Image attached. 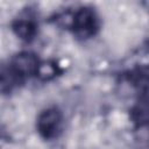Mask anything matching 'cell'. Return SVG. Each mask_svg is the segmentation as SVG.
I'll list each match as a JSON object with an SVG mask.
<instances>
[{
    "mask_svg": "<svg viewBox=\"0 0 149 149\" xmlns=\"http://www.w3.org/2000/svg\"><path fill=\"white\" fill-rule=\"evenodd\" d=\"M62 123L63 116L59 109H57L56 107H49L40 113L36 127L43 139L50 140L58 136L62 130Z\"/></svg>",
    "mask_w": 149,
    "mask_h": 149,
    "instance_id": "6da1fadb",
    "label": "cell"
},
{
    "mask_svg": "<svg viewBox=\"0 0 149 149\" xmlns=\"http://www.w3.org/2000/svg\"><path fill=\"white\" fill-rule=\"evenodd\" d=\"M72 28L73 33L79 38H88L93 36L99 28V20L97 14L91 8H80L73 15Z\"/></svg>",
    "mask_w": 149,
    "mask_h": 149,
    "instance_id": "7a4b0ae2",
    "label": "cell"
},
{
    "mask_svg": "<svg viewBox=\"0 0 149 149\" xmlns=\"http://www.w3.org/2000/svg\"><path fill=\"white\" fill-rule=\"evenodd\" d=\"M38 66L40 63L35 57V55L30 52H21L12 58L8 69L19 80V83H22L24 79L29 78L30 76L36 74Z\"/></svg>",
    "mask_w": 149,
    "mask_h": 149,
    "instance_id": "3957f363",
    "label": "cell"
},
{
    "mask_svg": "<svg viewBox=\"0 0 149 149\" xmlns=\"http://www.w3.org/2000/svg\"><path fill=\"white\" fill-rule=\"evenodd\" d=\"M132 119L139 127L149 125V98H141L132 109Z\"/></svg>",
    "mask_w": 149,
    "mask_h": 149,
    "instance_id": "277c9868",
    "label": "cell"
},
{
    "mask_svg": "<svg viewBox=\"0 0 149 149\" xmlns=\"http://www.w3.org/2000/svg\"><path fill=\"white\" fill-rule=\"evenodd\" d=\"M13 29L20 38L26 41L31 40L36 34V26L34 21L28 17H22L16 20L13 24Z\"/></svg>",
    "mask_w": 149,
    "mask_h": 149,
    "instance_id": "5b68a950",
    "label": "cell"
},
{
    "mask_svg": "<svg viewBox=\"0 0 149 149\" xmlns=\"http://www.w3.org/2000/svg\"><path fill=\"white\" fill-rule=\"evenodd\" d=\"M56 72H57V69L54 64H51V63H40L36 76H38L42 79H49V78L54 77L56 74Z\"/></svg>",
    "mask_w": 149,
    "mask_h": 149,
    "instance_id": "8992f818",
    "label": "cell"
}]
</instances>
